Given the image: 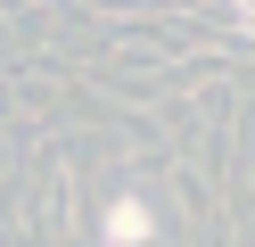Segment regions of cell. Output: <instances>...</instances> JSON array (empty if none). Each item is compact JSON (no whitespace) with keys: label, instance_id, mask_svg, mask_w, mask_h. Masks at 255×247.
<instances>
[{"label":"cell","instance_id":"obj_1","mask_svg":"<svg viewBox=\"0 0 255 247\" xmlns=\"http://www.w3.org/2000/svg\"><path fill=\"white\" fill-rule=\"evenodd\" d=\"M99 239H107V247H156V206H148L140 190H116V198L99 206Z\"/></svg>","mask_w":255,"mask_h":247}]
</instances>
